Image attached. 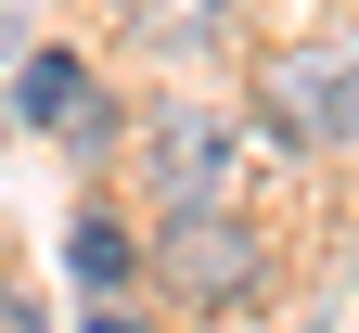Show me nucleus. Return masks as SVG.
<instances>
[{"label": "nucleus", "instance_id": "nucleus-3", "mask_svg": "<svg viewBox=\"0 0 359 333\" xmlns=\"http://www.w3.org/2000/svg\"><path fill=\"white\" fill-rule=\"evenodd\" d=\"M142 154H154V179H167V205H218V193H231V167H244V128L167 103V116L142 128Z\"/></svg>", "mask_w": 359, "mask_h": 333}, {"label": "nucleus", "instance_id": "nucleus-4", "mask_svg": "<svg viewBox=\"0 0 359 333\" xmlns=\"http://www.w3.org/2000/svg\"><path fill=\"white\" fill-rule=\"evenodd\" d=\"M13 116H26V128H65L77 154H103V141H116V103L90 90L77 52H26V64H13Z\"/></svg>", "mask_w": 359, "mask_h": 333}, {"label": "nucleus", "instance_id": "nucleus-6", "mask_svg": "<svg viewBox=\"0 0 359 333\" xmlns=\"http://www.w3.org/2000/svg\"><path fill=\"white\" fill-rule=\"evenodd\" d=\"M128 39H154V52H218L231 39V0H116Z\"/></svg>", "mask_w": 359, "mask_h": 333}, {"label": "nucleus", "instance_id": "nucleus-8", "mask_svg": "<svg viewBox=\"0 0 359 333\" xmlns=\"http://www.w3.org/2000/svg\"><path fill=\"white\" fill-rule=\"evenodd\" d=\"M77 333H142V320H128L116 295H90V320H77Z\"/></svg>", "mask_w": 359, "mask_h": 333}, {"label": "nucleus", "instance_id": "nucleus-2", "mask_svg": "<svg viewBox=\"0 0 359 333\" xmlns=\"http://www.w3.org/2000/svg\"><path fill=\"white\" fill-rule=\"evenodd\" d=\"M154 282H180L193 308H244L257 282H269V244H257L231 205H167V231H154Z\"/></svg>", "mask_w": 359, "mask_h": 333}, {"label": "nucleus", "instance_id": "nucleus-1", "mask_svg": "<svg viewBox=\"0 0 359 333\" xmlns=\"http://www.w3.org/2000/svg\"><path fill=\"white\" fill-rule=\"evenodd\" d=\"M257 128L295 154H346L359 141V39H308V52L257 64Z\"/></svg>", "mask_w": 359, "mask_h": 333}, {"label": "nucleus", "instance_id": "nucleus-5", "mask_svg": "<svg viewBox=\"0 0 359 333\" xmlns=\"http://www.w3.org/2000/svg\"><path fill=\"white\" fill-rule=\"evenodd\" d=\"M65 282H77V295H128V282H142V231H128L116 205H77V231H65Z\"/></svg>", "mask_w": 359, "mask_h": 333}, {"label": "nucleus", "instance_id": "nucleus-7", "mask_svg": "<svg viewBox=\"0 0 359 333\" xmlns=\"http://www.w3.org/2000/svg\"><path fill=\"white\" fill-rule=\"evenodd\" d=\"M0 333H52V308H39L26 282H0Z\"/></svg>", "mask_w": 359, "mask_h": 333}]
</instances>
